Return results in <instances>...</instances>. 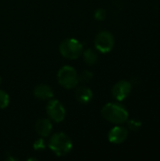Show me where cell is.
Here are the masks:
<instances>
[{
  "instance_id": "18",
  "label": "cell",
  "mask_w": 160,
  "mask_h": 161,
  "mask_svg": "<svg viewBox=\"0 0 160 161\" xmlns=\"http://www.w3.org/2000/svg\"><path fill=\"white\" fill-rule=\"evenodd\" d=\"M0 83H1V77H0Z\"/></svg>"
},
{
  "instance_id": "3",
  "label": "cell",
  "mask_w": 160,
  "mask_h": 161,
  "mask_svg": "<svg viewBox=\"0 0 160 161\" xmlns=\"http://www.w3.org/2000/svg\"><path fill=\"white\" fill-rule=\"evenodd\" d=\"M58 81L65 89H74L78 83V74L72 66H63L58 73Z\"/></svg>"
},
{
  "instance_id": "14",
  "label": "cell",
  "mask_w": 160,
  "mask_h": 161,
  "mask_svg": "<svg viewBox=\"0 0 160 161\" xmlns=\"http://www.w3.org/2000/svg\"><path fill=\"white\" fill-rule=\"evenodd\" d=\"M92 77H93L92 73L90 72V71H87V70L86 71H83L80 75H78L79 82H84V83L89 82V81H91L92 79Z\"/></svg>"
},
{
  "instance_id": "2",
  "label": "cell",
  "mask_w": 160,
  "mask_h": 161,
  "mask_svg": "<svg viewBox=\"0 0 160 161\" xmlns=\"http://www.w3.org/2000/svg\"><path fill=\"white\" fill-rule=\"evenodd\" d=\"M48 147L58 157H64L72 151L73 142L65 133H56L49 140Z\"/></svg>"
},
{
  "instance_id": "5",
  "label": "cell",
  "mask_w": 160,
  "mask_h": 161,
  "mask_svg": "<svg viewBox=\"0 0 160 161\" xmlns=\"http://www.w3.org/2000/svg\"><path fill=\"white\" fill-rule=\"evenodd\" d=\"M94 44H95V48L99 52L106 54L113 49L115 44V40L113 35L109 31L105 30L97 34L94 41Z\"/></svg>"
},
{
  "instance_id": "12",
  "label": "cell",
  "mask_w": 160,
  "mask_h": 161,
  "mask_svg": "<svg viewBox=\"0 0 160 161\" xmlns=\"http://www.w3.org/2000/svg\"><path fill=\"white\" fill-rule=\"evenodd\" d=\"M82 54H83L84 60L88 65H93L98 60L97 53L92 49H86Z\"/></svg>"
},
{
  "instance_id": "17",
  "label": "cell",
  "mask_w": 160,
  "mask_h": 161,
  "mask_svg": "<svg viewBox=\"0 0 160 161\" xmlns=\"http://www.w3.org/2000/svg\"><path fill=\"white\" fill-rule=\"evenodd\" d=\"M107 17V11L104 8H98L96 9L95 13H94V18L97 21H104Z\"/></svg>"
},
{
  "instance_id": "8",
  "label": "cell",
  "mask_w": 160,
  "mask_h": 161,
  "mask_svg": "<svg viewBox=\"0 0 160 161\" xmlns=\"http://www.w3.org/2000/svg\"><path fill=\"white\" fill-rule=\"evenodd\" d=\"M128 138V130L121 125H116L111 128L108 134V139L109 142L113 144H121L126 141Z\"/></svg>"
},
{
  "instance_id": "13",
  "label": "cell",
  "mask_w": 160,
  "mask_h": 161,
  "mask_svg": "<svg viewBox=\"0 0 160 161\" xmlns=\"http://www.w3.org/2000/svg\"><path fill=\"white\" fill-rule=\"evenodd\" d=\"M9 104V96L8 94L3 91L0 90V108H6Z\"/></svg>"
},
{
  "instance_id": "7",
  "label": "cell",
  "mask_w": 160,
  "mask_h": 161,
  "mask_svg": "<svg viewBox=\"0 0 160 161\" xmlns=\"http://www.w3.org/2000/svg\"><path fill=\"white\" fill-rule=\"evenodd\" d=\"M132 91V84L127 80L118 81L112 88V96L117 101H124L126 99Z\"/></svg>"
},
{
  "instance_id": "11",
  "label": "cell",
  "mask_w": 160,
  "mask_h": 161,
  "mask_svg": "<svg viewBox=\"0 0 160 161\" xmlns=\"http://www.w3.org/2000/svg\"><path fill=\"white\" fill-rule=\"evenodd\" d=\"M34 96L38 99L41 100H47V99H51L54 96V92L53 90L51 89V87H49L46 84H41L38 85L35 89H34Z\"/></svg>"
},
{
  "instance_id": "10",
  "label": "cell",
  "mask_w": 160,
  "mask_h": 161,
  "mask_svg": "<svg viewBox=\"0 0 160 161\" xmlns=\"http://www.w3.org/2000/svg\"><path fill=\"white\" fill-rule=\"evenodd\" d=\"M75 97L79 103L88 104L92 100L93 93L90 88H88L86 86H80L75 91Z\"/></svg>"
},
{
  "instance_id": "16",
  "label": "cell",
  "mask_w": 160,
  "mask_h": 161,
  "mask_svg": "<svg viewBox=\"0 0 160 161\" xmlns=\"http://www.w3.org/2000/svg\"><path fill=\"white\" fill-rule=\"evenodd\" d=\"M45 147H46V145H45V142L43 139L37 140L33 144V148L35 151H42L45 149Z\"/></svg>"
},
{
  "instance_id": "9",
  "label": "cell",
  "mask_w": 160,
  "mask_h": 161,
  "mask_svg": "<svg viewBox=\"0 0 160 161\" xmlns=\"http://www.w3.org/2000/svg\"><path fill=\"white\" fill-rule=\"evenodd\" d=\"M52 127H53V125H52L51 121L46 118L38 120L36 123V125H35L37 133L42 138L48 137L50 135V133L52 131Z\"/></svg>"
},
{
  "instance_id": "1",
  "label": "cell",
  "mask_w": 160,
  "mask_h": 161,
  "mask_svg": "<svg viewBox=\"0 0 160 161\" xmlns=\"http://www.w3.org/2000/svg\"><path fill=\"white\" fill-rule=\"evenodd\" d=\"M102 116L105 120L115 125H122L127 122L129 113L127 109L118 103H108L102 108Z\"/></svg>"
},
{
  "instance_id": "4",
  "label": "cell",
  "mask_w": 160,
  "mask_h": 161,
  "mask_svg": "<svg viewBox=\"0 0 160 161\" xmlns=\"http://www.w3.org/2000/svg\"><path fill=\"white\" fill-rule=\"evenodd\" d=\"M60 54L68 59H75L83 53V45L75 39H66L59 45Z\"/></svg>"
},
{
  "instance_id": "15",
  "label": "cell",
  "mask_w": 160,
  "mask_h": 161,
  "mask_svg": "<svg viewBox=\"0 0 160 161\" xmlns=\"http://www.w3.org/2000/svg\"><path fill=\"white\" fill-rule=\"evenodd\" d=\"M127 125L131 131H138L141 127V122L138 120H127Z\"/></svg>"
},
{
  "instance_id": "6",
  "label": "cell",
  "mask_w": 160,
  "mask_h": 161,
  "mask_svg": "<svg viewBox=\"0 0 160 161\" xmlns=\"http://www.w3.org/2000/svg\"><path fill=\"white\" fill-rule=\"evenodd\" d=\"M46 113L55 123H60L64 120L66 111L63 105L58 100H50L46 106Z\"/></svg>"
}]
</instances>
